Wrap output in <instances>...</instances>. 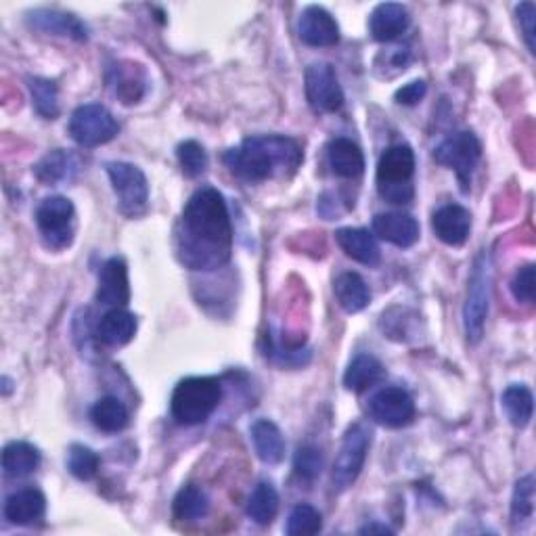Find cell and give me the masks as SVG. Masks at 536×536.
Returning a JSON list of instances; mask_svg holds the SVG:
<instances>
[{
    "label": "cell",
    "instance_id": "19",
    "mask_svg": "<svg viewBox=\"0 0 536 536\" xmlns=\"http://www.w3.org/2000/svg\"><path fill=\"white\" fill-rule=\"evenodd\" d=\"M47 513V497L38 488H21L5 503V518L15 526H34Z\"/></svg>",
    "mask_w": 536,
    "mask_h": 536
},
{
    "label": "cell",
    "instance_id": "22",
    "mask_svg": "<svg viewBox=\"0 0 536 536\" xmlns=\"http://www.w3.org/2000/svg\"><path fill=\"white\" fill-rule=\"evenodd\" d=\"M335 241H338L342 252L354 262L377 266L379 260H382V250H379L375 237L367 229H338L335 231Z\"/></svg>",
    "mask_w": 536,
    "mask_h": 536
},
{
    "label": "cell",
    "instance_id": "30",
    "mask_svg": "<svg viewBox=\"0 0 536 536\" xmlns=\"http://www.w3.org/2000/svg\"><path fill=\"white\" fill-rule=\"evenodd\" d=\"M208 511H210V497L204 488H199L195 484L183 486L178 490V495L174 497L172 503V513L176 520L195 522L206 518Z\"/></svg>",
    "mask_w": 536,
    "mask_h": 536
},
{
    "label": "cell",
    "instance_id": "18",
    "mask_svg": "<svg viewBox=\"0 0 536 536\" xmlns=\"http://www.w3.org/2000/svg\"><path fill=\"white\" fill-rule=\"evenodd\" d=\"M109 84L124 105H132L143 99L147 91V76L139 63L120 61L109 70Z\"/></svg>",
    "mask_w": 536,
    "mask_h": 536
},
{
    "label": "cell",
    "instance_id": "15",
    "mask_svg": "<svg viewBox=\"0 0 536 536\" xmlns=\"http://www.w3.org/2000/svg\"><path fill=\"white\" fill-rule=\"evenodd\" d=\"M97 302L105 304V306H114V308L126 306L130 302L128 266H126L124 258L114 256L101 266Z\"/></svg>",
    "mask_w": 536,
    "mask_h": 536
},
{
    "label": "cell",
    "instance_id": "24",
    "mask_svg": "<svg viewBox=\"0 0 536 536\" xmlns=\"http://www.w3.org/2000/svg\"><path fill=\"white\" fill-rule=\"evenodd\" d=\"M254 451L262 463L277 465L285 457V440L281 430L277 428V423L271 419H258L252 423L250 428Z\"/></svg>",
    "mask_w": 536,
    "mask_h": 536
},
{
    "label": "cell",
    "instance_id": "21",
    "mask_svg": "<svg viewBox=\"0 0 536 536\" xmlns=\"http://www.w3.org/2000/svg\"><path fill=\"white\" fill-rule=\"evenodd\" d=\"M327 164L335 176L354 181L365 172V155L350 139H333L327 147Z\"/></svg>",
    "mask_w": 536,
    "mask_h": 536
},
{
    "label": "cell",
    "instance_id": "3",
    "mask_svg": "<svg viewBox=\"0 0 536 536\" xmlns=\"http://www.w3.org/2000/svg\"><path fill=\"white\" fill-rule=\"evenodd\" d=\"M222 402V384L216 377H187L172 392L170 411L181 426H197L210 419Z\"/></svg>",
    "mask_w": 536,
    "mask_h": 536
},
{
    "label": "cell",
    "instance_id": "27",
    "mask_svg": "<svg viewBox=\"0 0 536 536\" xmlns=\"http://www.w3.org/2000/svg\"><path fill=\"white\" fill-rule=\"evenodd\" d=\"M42 455L30 442H9L3 451V472L7 478H26L40 467Z\"/></svg>",
    "mask_w": 536,
    "mask_h": 536
},
{
    "label": "cell",
    "instance_id": "35",
    "mask_svg": "<svg viewBox=\"0 0 536 536\" xmlns=\"http://www.w3.org/2000/svg\"><path fill=\"white\" fill-rule=\"evenodd\" d=\"M99 455L88 449V446L84 444H72L70 446V453H67V469H70V474L76 478V480H82V482H88L93 480L99 472Z\"/></svg>",
    "mask_w": 536,
    "mask_h": 536
},
{
    "label": "cell",
    "instance_id": "31",
    "mask_svg": "<svg viewBox=\"0 0 536 536\" xmlns=\"http://www.w3.org/2000/svg\"><path fill=\"white\" fill-rule=\"evenodd\" d=\"M501 407L505 409V415H507L511 426L522 430L528 426L530 419H532L534 396H532L530 388H526L522 384H513L501 394Z\"/></svg>",
    "mask_w": 536,
    "mask_h": 536
},
{
    "label": "cell",
    "instance_id": "23",
    "mask_svg": "<svg viewBox=\"0 0 536 536\" xmlns=\"http://www.w3.org/2000/svg\"><path fill=\"white\" fill-rule=\"evenodd\" d=\"M137 317L124 308H111L97 325V338L105 346H126L137 333Z\"/></svg>",
    "mask_w": 536,
    "mask_h": 536
},
{
    "label": "cell",
    "instance_id": "34",
    "mask_svg": "<svg viewBox=\"0 0 536 536\" xmlns=\"http://www.w3.org/2000/svg\"><path fill=\"white\" fill-rule=\"evenodd\" d=\"M321 528H323L321 513L312 505L300 503L292 509V513H289L285 532L289 536H312V534H319Z\"/></svg>",
    "mask_w": 536,
    "mask_h": 536
},
{
    "label": "cell",
    "instance_id": "12",
    "mask_svg": "<svg viewBox=\"0 0 536 536\" xmlns=\"http://www.w3.org/2000/svg\"><path fill=\"white\" fill-rule=\"evenodd\" d=\"M367 413L384 428H405L415 419V400L402 388H384L369 398Z\"/></svg>",
    "mask_w": 536,
    "mask_h": 536
},
{
    "label": "cell",
    "instance_id": "4",
    "mask_svg": "<svg viewBox=\"0 0 536 536\" xmlns=\"http://www.w3.org/2000/svg\"><path fill=\"white\" fill-rule=\"evenodd\" d=\"M415 153L409 145L388 147L377 162V191L388 204L405 206L415 197Z\"/></svg>",
    "mask_w": 536,
    "mask_h": 536
},
{
    "label": "cell",
    "instance_id": "26",
    "mask_svg": "<svg viewBox=\"0 0 536 536\" xmlns=\"http://www.w3.org/2000/svg\"><path fill=\"white\" fill-rule=\"evenodd\" d=\"M384 377H386V369L382 361H377L371 354H359V356H354L344 373V386L350 392L361 394L382 382Z\"/></svg>",
    "mask_w": 536,
    "mask_h": 536
},
{
    "label": "cell",
    "instance_id": "25",
    "mask_svg": "<svg viewBox=\"0 0 536 536\" xmlns=\"http://www.w3.org/2000/svg\"><path fill=\"white\" fill-rule=\"evenodd\" d=\"M333 294L340 308L348 315H356L369 306L371 292L369 285L359 273H342L333 283Z\"/></svg>",
    "mask_w": 536,
    "mask_h": 536
},
{
    "label": "cell",
    "instance_id": "36",
    "mask_svg": "<svg viewBox=\"0 0 536 536\" xmlns=\"http://www.w3.org/2000/svg\"><path fill=\"white\" fill-rule=\"evenodd\" d=\"M323 465H325V455L317 444H302L294 455L296 476L304 482L317 480L323 472Z\"/></svg>",
    "mask_w": 536,
    "mask_h": 536
},
{
    "label": "cell",
    "instance_id": "6",
    "mask_svg": "<svg viewBox=\"0 0 536 536\" xmlns=\"http://www.w3.org/2000/svg\"><path fill=\"white\" fill-rule=\"evenodd\" d=\"M482 158V143L472 130H459L451 137H446L436 149L434 160L436 164L449 168L457 174V181L463 193L472 189L474 170Z\"/></svg>",
    "mask_w": 536,
    "mask_h": 536
},
{
    "label": "cell",
    "instance_id": "37",
    "mask_svg": "<svg viewBox=\"0 0 536 536\" xmlns=\"http://www.w3.org/2000/svg\"><path fill=\"white\" fill-rule=\"evenodd\" d=\"M534 513V476H524L516 482L511 497V520L513 524L528 522Z\"/></svg>",
    "mask_w": 536,
    "mask_h": 536
},
{
    "label": "cell",
    "instance_id": "33",
    "mask_svg": "<svg viewBox=\"0 0 536 536\" xmlns=\"http://www.w3.org/2000/svg\"><path fill=\"white\" fill-rule=\"evenodd\" d=\"M28 88L32 95V103L34 109L42 118L47 120H55L59 116V91L57 84L53 80L47 78H30L28 80Z\"/></svg>",
    "mask_w": 536,
    "mask_h": 536
},
{
    "label": "cell",
    "instance_id": "40",
    "mask_svg": "<svg viewBox=\"0 0 536 536\" xmlns=\"http://www.w3.org/2000/svg\"><path fill=\"white\" fill-rule=\"evenodd\" d=\"M516 15H518V21H520V28H522V34H524V40H526V47L528 51L534 55L536 53V42H534V21H536V9L532 3H522L518 5L516 9Z\"/></svg>",
    "mask_w": 536,
    "mask_h": 536
},
{
    "label": "cell",
    "instance_id": "39",
    "mask_svg": "<svg viewBox=\"0 0 536 536\" xmlns=\"http://www.w3.org/2000/svg\"><path fill=\"white\" fill-rule=\"evenodd\" d=\"M511 294L522 304L534 302V264H526L518 268L511 279Z\"/></svg>",
    "mask_w": 536,
    "mask_h": 536
},
{
    "label": "cell",
    "instance_id": "43",
    "mask_svg": "<svg viewBox=\"0 0 536 536\" xmlns=\"http://www.w3.org/2000/svg\"><path fill=\"white\" fill-rule=\"evenodd\" d=\"M11 390H13V382H11V379L5 375V377H3V394L9 396Z\"/></svg>",
    "mask_w": 536,
    "mask_h": 536
},
{
    "label": "cell",
    "instance_id": "28",
    "mask_svg": "<svg viewBox=\"0 0 536 536\" xmlns=\"http://www.w3.org/2000/svg\"><path fill=\"white\" fill-rule=\"evenodd\" d=\"M91 421L95 423L97 430H101L105 434H118L128 426L130 415H128V409L120 398L103 396L95 402L93 409H91Z\"/></svg>",
    "mask_w": 536,
    "mask_h": 536
},
{
    "label": "cell",
    "instance_id": "10",
    "mask_svg": "<svg viewBox=\"0 0 536 536\" xmlns=\"http://www.w3.org/2000/svg\"><path fill=\"white\" fill-rule=\"evenodd\" d=\"M120 132V124L111 111L99 103L80 105L70 118L72 139L86 149H93L114 141Z\"/></svg>",
    "mask_w": 536,
    "mask_h": 536
},
{
    "label": "cell",
    "instance_id": "17",
    "mask_svg": "<svg viewBox=\"0 0 536 536\" xmlns=\"http://www.w3.org/2000/svg\"><path fill=\"white\" fill-rule=\"evenodd\" d=\"M432 229L442 243L459 248L467 241L469 231H472V214L457 204L442 206L432 216Z\"/></svg>",
    "mask_w": 536,
    "mask_h": 536
},
{
    "label": "cell",
    "instance_id": "20",
    "mask_svg": "<svg viewBox=\"0 0 536 536\" xmlns=\"http://www.w3.org/2000/svg\"><path fill=\"white\" fill-rule=\"evenodd\" d=\"M411 24L407 7L398 3L377 5L369 17V32L377 42H392L400 34H405Z\"/></svg>",
    "mask_w": 536,
    "mask_h": 536
},
{
    "label": "cell",
    "instance_id": "16",
    "mask_svg": "<svg viewBox=\"0 0 536 536\" xmlns=\"http://www.w3.org/2000/svg\"><path fill=\"white\" fill-rule=\"evenodd\" d=\"M373 231L396 248H413L419 241V222L409 212H384L373 218Z\"/></svg>",
    "mask_w": 536,
    "mask_h": 536
},
{
    "label": "cell",
    "instance_id": "32",
    "mask_svg": "<svg viewBox=\"0 0 536 536\" xmlns=\"http://www.w3.org/2000/svg\"><path fill=\"white\" fill-rule=\"evenodd\" d=\"M279 511V493L271 482H260L254 493L248 499V505H245V513L248 518L260 526H268L275 518Z\"/></svg>",
    "mask_w": 536,
    "mask_h": 536
},
{
    "label": "cell",
    "instance_id": "38",
    "mask_svg": "<svg viewBox=\"0 0 536 536\" xmlns=\"http://www.w3.org/2000/svg\"><path fill=\"white\" fill-rule=\"evenodd\" d=\"M178 164L189 178H197L208 168V153L197 141H185L176 149Z\"/></svg>",
    "mask_w": 536,
    "mask_h": 536
},
{
    "label": "cell",
    "instance_id": "2",
    "mask_svg": "<svg viewBox=\"0 0 536 536\" xmlns=\"http://www.w3.org/2000/svg\"><path fill=\"white\" fill-rule=\"evenodd\" d=\"M222 160L229 172L241 181L264 183L273 178H292L304 162V151L292 137L262 134L229 149Z\"/></svg>",
    "mask_w": 536,
    "mask_h": 536
},
{
    "label": "cell",
    "instance_id": "42",
    "mask_svg": "<svg viewBox=\"0 0 536 536\" xmlns=\"http://www.w3.org/2000/svg\"><path fill=\"white\" fill-rule=\"evenodd\" d=\"M359 532L361 534H394L392 528H388L386 524H377V522H371V524L363 526Z\"/></svg>",
    "mask_w": 536,
    "mask_h": 536
},
{
    "label": "cell",
    "instance_id": "13",
    "mask_svg": "<svg viewBox=\"0 0 536 536\" xmlns=\"http://www.w3.org/2000/svg\"><path fill=\"white\" fill-rule=\"evenodd\" d=\"M298 36L308 47L325 49L340 42V26L323 7H306L298 21Z\"/></svg>",
    "mask_w": 536,
    "mask_h": 536
},
{
    "label": "cell",
    "instance_id": "8",
    "mask_svg": "<svg viewBox=\"0 0 536 536\" xmlns=\"http://www.w3.org/2000/svg\"><path fill=\"white\" fill-rule=\"evenodd\" d=\"M76 208L67 197L53 195L42 199L36 210V225L44 245L51 250H65L74 241Z\"/></svg>",
    "mask_w": 536,
    "mask_h": 536
},
{
    "label": "cell",
    "instance_id": "5",
    "mask_svg": "<svg viewBox=\"0 0 536 536\" xmlns=\"http://www.w3.org/2000/svg\"><path fill=\"white\" fill-rule=\"evenodd\" d=\"M490 283H493V266L486 250L476 258L472 277H469L467 300L463 308V325L469 344H478L484 335V325L490 306Z\"/></svg>",
    "mask_w": 536,
    "mask_h": 536
},
{
    "label": "cell",
    "instance_id": "9",
    "mask_svg": "<svg viewBox=\"0 0 536 536\" xmlns=\"http://www.w3.org/2000/svg\"><path fill=\"white\" fill-rule=\"evenodd\" d=\"M105 170L116 191L120 212L130 218L145 214L149 204V181L145 172L128 162H109Z\"/></svg>",
    "mask_w": 536,
    "mask_h": 536
},
{
    "label": "cell",
    "instance_id": "7",
    "mask_svg": "<svg viewBox=\"0 0 536 536\" xmlns=\"http://www.w3.org/2000/svg\"><path fill=\"white\" fill-rule=\"evenodd\" d=\"M369 446H371V432L365 423H354V426L346 430L331 474L335 493H344V490H348L356 480H359L367 461Z\"/></svg>",
    "mask_w": 536,
    "mask_h": 536
},
{
    "label": "cell",
    "instance_id": "29",
    "mask_svg": "<svg viewBox=\"0 0 536 536\" xmlns=\"http://www.w3.org/2000/svg\"><path fill=\"white\" fill-rule=\"evenodd\" d=\"M76 170H78L76 158L72 153H67L63 149H53L34 166L36 178L44 185H55V183L67 181V178H72Z\"/></svg>",
    "mask_w": 536,
    "mask_h": 536
},
{
    "label": "cell",
    "instance_id": "11",
    "mask_svg": "<svg viewBox=\"0 0 536 536\" xmlns=\"http://www.w3.org/2000/svg\"><path fill=\"white\" fill-rule=\"evenodd\" d=\"M304 91L315 114H335L344 105V91L338 74L329 63H312L306 67Z\"/></svg>",
    "mask_w": 536,
    "mask_h": 536
},
{
    "label": "cell",
    "instance_id": "14",
    "mask_svg": "<svg viewBox=\"0 0 536 536\" xmlns=\"http://www.w3.org/2000/svg\"><path fill=\"white\" fill-rule=\"evenodd\" d=\"M28 26L42 34L72 38L76 42L88 40V28L82 19L59 9H34L26 17Z\"/></svg>",
    "mask_w": 536,
    "mask_h": 536
},
{
    "label": "cell",
    "instance_id": "41",
    "mask_svg": "<svg viewBox=\"0 0 536 536\" xmlns=\"http://www.w3.org/2000/svg\"><path fill=\"white\" fill-rule=\"evenodd\" d=\"M426 95H428V84L423 80H413L402 88H398L394 99L400 105H417Z\"/></svg>",
    "mask_w": 536,
    "mask_h": 536
},
{
    "label": "cell",
    "instance_id": "1",
    "mask_svg": "<svg viewBox=\"0 0 536 536\" xmlns=\"http://www.w3.org/2000/svg\"><path fill=\"white\" fill-rule=\"evenodd\" d=\"M176 256L191 271H216L231 260L233 225L220 191H195L174 231Z\"/></svg>",
    "mask_w": 536,
    "mask_h": 536
}]
</instances>
